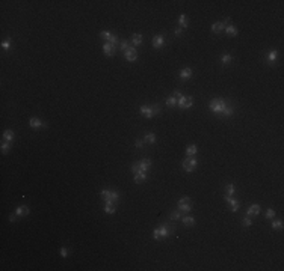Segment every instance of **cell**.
<instances>
[{
	"instance_id": "cell-24",
	"label": "cell",
	"mask_w": 284,
	"mask_h": 271,
	"mask_svg": "<svg viewBox=\"0 0 284 271\" xmlns=\"http://www.w3.org/2000/svg\"><path fill=\"white\" fill-rule=\"evenodd\" d=\"M186 152H187L189 157H193V155H195V152H197V146L195 145H189L186 148Z\"/></svg>"
},
{
	"instance_id": "cell-11",
	"label": "cell",
	"mask_w": 284,
	"mask_h": 271,
	"mask_svg": "<svg viewBox=\"0 0 284 271\" xmlns=\"http://www.w3.org/2000/svg\"><path fill=\"white\" fill-rule=\"evenodd\" d=\"M163 42H165L163 35H156L154 38H153V47H154V48H160V47L163 45Z\"/></svg>"
},
{
	"instance_id": "cell-32",
	"label": "cell",
	"mask_w": 284,
	"mask_h": 271,
	"mask_svg": "<svg viewBox=\"0 0 284 271\" xmlns=\"http://www.w3.org/2000/svg\"><path fill=\"white\" fill-rule=\"evenodd\" d=\"M231 60H233V57H231L230 54H224L222 56V63H224V65H228Z\"/></svg>"
},
{
	"instance_id": "cell-1",
	"label": "cell",
	"mask_w": 284,
	"mask_h": 271,
	"mask_svg": "<svg viewBox=\"0 0 284 271\" xmlns=\"http://www.w3.org/2000/svg\"><path fill=\"white\" fill-rule=\"evenodd\" d=\"M209 107L216 115H222V116H231L233 115V107H231L227 101H224L221 98H213L210 101Z\"/></svg>"
},
{
	"instance_id": "cell-4",
	"label": "cell",
	"mask_w": 284,
	"mask_h": 271,
	"mask_svg": "<svg viewBox=\"0 0 284 271\" xmlns=\"http://www.w3.org/2000/svg\"><path fill=\"white\" fill-rule=\"evenodd\" d=\"M177 208L181 209V211H185V212H189V211L192 209V200L189 199V197L180 199V200H178V203H177Z\"/></svg>"
},
{
	"instance_id": "cell-10",
	"label": "cell",
	"mask_w": 284,
	"mask_h": 271,
	"mask_svg": "<svg viewBox=\"0 0 284 271\" xmlns=\"http://www.w3.org/2000/svg\"><path fill=\"white\" fill-rule=\"evenodd\" d=\"M29 125L32 127V128H39V127L45 128V127H47L45 122H43V121L38 119V118H30V119H29Z\"/></svg>"
},
{
	"instance_id": "cell-8",
	"label": "cell",
	"mask_w": 284,
	"mask_h": 271,
	"mask_svg": "<svg viewBox=\"0 0 284 271\" xmlns=\"http://www.w3.org/2000/svg\"><path fill=\"white\" fill-rule=\"evenodd\" d=\"M124 56L125 59H127L129 62H133L138 59V53H136V48H133V47H130V48L127 51H124Z\"/></svg>"
},
{
	"instance_id": "cell-14",
	"label": "cell",
	"mask_w": 284,
	"mask_h": 271,
	"mask_svg": "<svg viewBox=\"0 0 284 271\" xmlns=\"http://www.w3.org/2000/svg\"><path fill=\"white\" fill-rule=\"evenodd\" d=\"M145 179H147V175H145V172L135 173V182H136V184H142Z\"/></svg>"
},
{
	"instance_id": "cell-23",
	"label": "cell",
	"mask_w": 284,
	"mask_h": 271,
	"mask_svg": "<svg viewBox=\"0 0 284 271\" xmlns=\"http://www.w3.org/2000/svg\"><path fill=\"white\" fill-rule=\"evenodd\" d=\"M131 42H133L135 45H139V44H142V35H139V33H135L133 36H131Z\"/></svg>"
},
{
	"instance_id": "cell-30",
	"label": "cell",
	"mask_w": 284,
	"mask_h": 271,
	"mask_svg": "<svg viewBox=\"0 0 284 271\" xmlns=\"http://www.w3.org/2000/svg\"><path fill=\"white\" fill-rule=\"evenodd\" d=\"M178 23H180V27H187V20H186V15H180V20H178Z\"/></svg>"
},
{
	"instance_id": "cell-15",
	"label": "cell",
	"mask_w": 284,
	"mask_h": 271,
	"mask_svg": "<svg viewBox=\"0 0 284 271\" xmlns=\"http://www.w3.org/2000/svg\"><path fill=\"white\" fill-rule=\"evenodd\" d=\"M192 77V70L191 68H185L181 72H180V78H183V80H187V78Z\"/></svg>"
},
{
	"instance_id": "cell-9",
	"label": "cell",
	"mask_w": 284,
	"mask_h": 271,
	"mask_svg": "<svg viewBox=\"0 0 284 271\" xmlns=\"http://www.w3.org/2000/svg\"><path fill=\"white\" fill-rule=\"evenodd\" d=\"M103 51H104L106 56H113L115 51H117V45L110 44V42H106V44L103 45Z\"/></svg>"
},
{
	"instance_id": "cell-2",
	"label": "cell",
	"mask_w": 284,
	"mask_h": 271,
	"mask_svg": "<svg viewBox=\"0 0 284 271\" xmlns=\"http://www.w3.org/2000/svg\"><path fill=\"white\" fill-rule=\"evenodd\" d=\"M174 231V227L169 226V225H162L159 226L157 229L153 231V238L154 240H162V238H166L171 235V232Z\"/></svg>"
},
{
	"instance_id": "cell-20",
	"label": "cell",
	"mask_w": 284,
	"mask_h": 271,
	"mask_svg": "<svg viewBox=\"0 0 284 271\" xmlns=\"http://www.w3.org/2000/svg\"><path fill=\"white\" fill-rule=\"evenodd\" d=\"M104 211L107 212V214H113L115 211V203H110V202H106V205H104Z\"/></svg>"
},
{
	"instance_id": "cell-16",
	"label": "cell",
	"mask_w": 284,
	"mask_h": 271,
	"mask_svg": "<svg viewBox=\"0 0 284 271\" xmlns=\"http://www.w3.org/2000/svg\"><path fill=\"white\" fill-rule=\"evenodd\" d=\"M15 214H17V215H27L29 214V208H27V206H18V208L17 209H15Z\"/></svg>"
},
{
	"instance_id": "cell-45",
	"label": "cell",
	"mask_w": 284,
	"mask_h": 271,
	"mask_svg": "<svg viewBox=\"0 0 284 271\" xmlns=\"http://www.w3.org/2000/svg\"><path fill=\"white\" fill-rule=\"evenodd\" d=\"M17 214H11V215H9V221H15V220H17Z\"/></svg>"
},
{
	"instance_id": "cell-39",
	"label": "cell",
	"mask_w": 284,
	"mask_h": 271,
	"mask_svg": "<svg viewBox=\"0 0 284 271\" xmlns=\"http://www.w3.org/2000/svg\"><path fill=\"white\" fill-rule=\"evenodd\" d=\"M275 217V211L273 209H267L266 211V219H273Z\"/></svg>"
},
{
	"instance_id": "cell-36",
	"label": "cell",
	"mask_w": 284,
	"mask_h": 271,
	"mask_svg": "<svg viewBox=\"0 0 284 271\" xmlns=\"http://www.w3.org/2000/svg\"><path fill=\"white\" fill-rule=\"evenodd\" d=\"M2 48L3 50H9V48H11V41H9V39L8 41H3L2 42Z\"/></svg>"
},
{
	"instance_id": "cell-46",
	"label": "cell",
	"mask_w": 284,
	"mask_h": 271,
	"mask_svg": "<svg viewBox=\"0 0 284 271\" xmlns=\"http://www.w3.org/2000/svg\"><path fill=\"white\" fill-rule=\"evenodd\" d=\"M174 97H175V98H177V99H180V98H181V97H183V95H181V93H180V92H178V90H175V92H174Z\"/></svg>"
},
{
	"instance_id": "cell-38",
	"label": "cell",
	"mask_w": 284,
	"mask_h": 271,
	"mask_svg": "<svg viewBox=\"0 0 284 271\" xmlns=\"http://www.w3.org/2000/svg\"><path fill=\"white\" fill-rule=\"evenodd\" d=\"M121 50H123V51H127L129 48H130V47H129V42L127 41H123V42H121Z\"/></svg>"
},
{
	"instance_id": "cell-35",
	"label": "cell",
	"mask_w": 284,
	"mask_h": 271,
	"mask_svg": "<svg viewBox=\"0 0 284 271\" xmlns=\"http://www.w3.org/2000/svg\"><path fill=\"white\" fill-rule=\"evenodd\" d=\"M171 219L172 220H180L181 219V214H180V211H174V212H172V214H171Z\"/></svg>"
},
{
	"instance_id": "cell-7",
	"label": "cell",
	"mask_w": 284,
	"mask_h": 271,
	"mask_svg": "<svg viewBox=\"0 0 284 271\" xmlns=\"http://www.w3.org/2000/svg\"><path fill=\"white\" fill-rule=\"evenodd\" d=\"M139 111H141V115L147 116L148 119H151L154 116V111H153V107H151V105H141Z\"/></svg>"
},
{
	"instance_id": "cell-28",
	"label": "cell",
	"mask_w": 284,
	"mask_h": 271,
	"mask_svg": "<svg viewBox=\"0 0 284 271\" xmlns=\"http://www.w3.org/2000/svg\"><path fill=\"white\" fill-rule=\"evenodd\" d=\"M9 149H11V142H3L2 143V152L3 154H8Z\"/></svg>"
},
{
	"instance_id": "cell-26",
	"label": "cell",
	"mask_w": 284,
	"mask_h": 271,
	"mask_svg": "<svg viewBox=\"0 0 284 271\" xmlns=\"http://www.w3.org/2000/svg\"><path fill=\"white\" fill-rule=\"evenodd\" d=\"M225 32H227L228 35H231V36L237 35V29H236L234 26H227V27H225Z\"/></svg>"
},
{
	"instance_id": "cell-40",
	"label": "cell",
	"mask_w": 284,
	"mask_h": 271,
	"mask_svg": "<svg viewBox=\"0 0 284 271\" xmlns=\"http://www.w3.org/2000/svg\"><path fill=\"white\" fill-rule=\"evenodd\" d=\"M107 42H110V44H113V45H117V44H118V38H117L115 35H112V36H110V39H109Z\"/></svg>"
},
{
	"instance_id": "cell-37",
	"label": "cell",
	"mask_w": 284,
	"mask_h": 271,
	"mask_svg": "<svg viewBox=\"0 0 284 271\" xmlns=\"http://www.w3.org/2000/svg\"><path fill=\"white\" fill-rule=\"evenodd\" d=\"M251 225H252V220H251V217H249V215H246L245 219H243V226H246V227H248V226H251Z\"/></svg>"
},
{
	"instance_id": "cell-42",
	"label": "cell",
	"mask_w": 284,
	"mask_h": 271,
	"mask_svg": "<svg viewBox=\"0 0 284 271\" xmlns=\"http://www.w3.org/2000/svg\"><path fill=\"white\" fill-rule=\"evenodd\" d=\"M67 254H68V250H67L65 247H62V248H61V256H62V258H67Z\"/></svg>"
},
{
	"instance_id": "cell-27",
	"label": "cell",
	"mask_w": 284,
	"mask_h": 271,
	"mask_svg": "<svg viewBox=\"0 0 284 271\" xmlns=\"http://www.w3.org/2000/svg\"><path fill=\"white\" fill-rule=\"evenodd\" d=\"M277 56H278V53L275 50H271L269 54H267V60H269V62H275L277 60Z\"/></svg>"
},
{
	"instance_id": "cell-22",
	"label": "cell",
	"mask_w": 284,
	"mask_h": 271,
	"mask_svg": "<svg viewBox=\"0 0 284 271\" xmlns=\"http://www.w3.org/2000/svg\"><path fill=\"white\" fill-rule=\"evenodd\" d=\"M178 104V99L172 95V97H169V98H166V105H169V107H174V105H177Z\"/></svg>"
},
{
	"instance_id": "cell-31",
	"label": "cell",
	"mask_w": 284,
	"mask_h": 271,
	"mask_svg": "<svg viewBox=\"0 0 284 271\" xmlns=\"http://www.w3.org/2000/svg\"><path fill=\"white\" fill-rule=\"evenodd\" d=\"M272 227H273V229H283V221L281 220L272 221Z\"/></svg>"
},
{
	"instance_id": "cell-6",
	"label": "cell",
	"mask_w": 284,
	"mask_h": 271,
	"mask_svg": "<svg viewBox=\"0 0 284 271\" xmlns=\"http://www.w3.org/2000/svg\"><path fill=\"white\" fill-rule=\"evenodd\" d=\"M192 104H193V98L192 97H183L178 99V105H180L181 109H189V107H192Z\"/></svg>"
},
{
	"instance_id": "cell-17",
	"label": "cell",
	"mask_w": 284,
	"mask_h": 271,
	"mask_svg": "<svg viewBox=\"0 0 284 271\" xmlns=\"http://www.w3.org/2000/svg\"><path fill=\"white\" fill-rule=\"evenodd\" d=\"M12 139H14V131L5 130V131H3V140H5V142H11Z\"/></svg>"
},
{
	"instance_id": "cell-21",
	"label": "cell",
	"mask_w": 284,
	"mask_h": 271,
	"mask_svg": "<svg viewBox=\"0 0 284 271\" xmlns=\"http://www.w3.org/2000/svg\"><path fill=\"white\" fill-rule=\"evenodd\" d=\"M228 203H230V206H231V211H237V209H239V206H240L239 200H236V199H233V197H231V199L228 200Z\"/></svg>"
},
{
	"instance_id": "cell-5",
	"label": "cell",
	"mask_w": 284,
	"mask_h": 271,
	"mask_svg": "<svg viewBox=\"0 0 284 271\" xmlns=\"http://www.w3.org/2000/svg\"><path fill=\"white\" fill-rule=\"evenodd\" d=\"M195 166H197V160L193 157H189L183 161V169H185L186 172H192L193 169H195Z\"/></svg>"
},
{
	"instance_id": "cell-43",
	"label": "cell",
	"mask_w": 284,
	"mask_h": 271,
	"mask_svg": "<svg viewBox=\"0 0 284 271\" xmlns=\"http://www.w3.org/2000/svg\"><path fill=\"white\" fill-rule=\"evenodd\" d=\"M174 33H175V35H177V36H180V35H181V33H183V29H181V27H180V26H178V27H177V29H175V30H174Z\"/></svg>"
},
{
	"instance_id": "cell-3",
	"label": "cell",
	"mask_w": 284,
	"mask_h": 271,
	"mask_svg": "<svg viewBox=\"0 0 284 271\" xmlns=\"http://www.w3.org/2000/svg\"><path fill=\"white\" fill-rule=\"evenodd\" d=\"M101 197L106 200V202L115 203V202H118L119 194L117 193V191H112V190H101Z\"/></svg>"
},
{
	"instance_id": "cell-34",
	"label": "cell",
	"mask_w": 284,
	"mask_h": 271,
	"mask_svg": "<svg viewBox=\"0 0 284 271\" xmlns=\"http://www.w3.org/2000/svg\"><path fill=\"white\" fill-rule=\"evenodd\" d=\"M100 36H101V38L103 39H106V42L110 39V36H112V33H110V32H106V30H104V32H101V33H100Z\"/></svg>"
},
{
	"instance_id": "cell-12",
	"label": "cell",
	"mask_w": 284,
	"mask_h": 271,
	"mask_svg": "<svg viewBox=\"0 0 284 271\" xmlns=\"http://www.w3.org/2000/svg\"><path fill=\"white\" fill-rule=\"evenodd\" d=\"M260 212V205H257V203H254V205H251L249 208H248V211H246V215H257Z\"/></svg>"
},
{
	"instance_id": "cell-19",
	"label": "cell",
	"mask_w": 284,
	"mask_h": 271,
	"mask_svg": "<svg viewBox=\"0 0 284 271\" xmlns=\"http://www.w3.org/2000/svg\"><path fill=\"white\" fill-rule=\"evenodd\" d=\"M183 225H185V226H193V225H195V219H193V217H191V215H186L185 217V219H183Z\"/></svg>"
},
{
	"instance_id": "cell-18",
	"label": "cell",
	"mask_w": 284,
	"mask_h": 271,
	"mask_svg": "<svg viewBox=\"0 0 284 271\" xmlns=\"http://www.w3.org/2000/svg\"><path fill=\"white\" fill-rule=\"evenodd\" d=\"M212 30L216 32V33H219V32L225 30V24L224 23H215V24H212Z\"/></svg>"
},
{
	"instance_id": "cell-41",
	"label": "cell",
	"mask_w": 284,
	"mask_h": 271,
	"mask_svg": "<svg viewBox=\"0 0 284 271\" xmlns=\"http://www.w3.org/2000/svg\"><path fill=\"white\" fill-rule=\"evenodd\" d=\"M151 107H153L154 115H159V113H160V105H159V104H154V105H151Z\"/></svg>"
},
{
	"instance_id": "cell-33",
	"label": "cell",
	"mask_w": 284,
	"mask_h": 271,
	"mask_svg": "<svg viewBox=\"0 0 284 271\" xmlns=\"http://www.w3.org/2000/svg\"><path fill=\"white\" fill-rule=\"evenodd\" d=\"M131 172H133V173H139L141 172L139 163H133V164H131Z\"/></svg>"
},
{
	"instance_id": "cell-44",
	"label": "cell",
	"mask_w": 284,
	"mask_h": 271,
	"mask_svg": "<svg viewBox=\"0 0 284 271\" xmlns=\"http://www.w3.org/2000/svg\"><path fill=\"white\" fill-rule=\"evenodd\" d=\"M135 145H136V148H142V146H144V142H142V140H136Z\"/></svg>"
},
{
	"instance_id": "cell-29",
	"label": "cell",
	"mask_w": 284,
	"mask_h": 271,
	"mask_svg": "<svg viewBox=\"0 0 284 271\" xmlns=\"http://www.w3.org/2000/svg\"><path fill=\"white\" fill-rule=\"evenodd\" d=\"M225 194H228V196L234 194V185L233 184H227V187H225Z\"/></svg>"
},
{
	"instance_id": "cell-13",
	"label": "cell",
	"mask_w": 284,
	"mask_h": 271,
	"mask_svg": "<svg viewBox=\"0 0 284 271\" xmlns=\"http://www.w3.org/2000/svg\"><path fill=\"white\" fill-rule=\"evenodd\" d=\"M139 166H141V172H147L151 167V161L148 160V158H144V160L139 163Z\"/></svg>"
},
{
	"instance_id": "cell-25",
	"label": "cell",
	"mask_w": 284,
	"mask_h": 271,
	"mask_svg": "<svg viewBox=\"0 0 284 271\" xmlns=\"http://www.w3.org/2000/svg\"><path fill=\"white\" fill-rule=\"evenodd\" d=\"M145 142L150 143V145H153V143L156 142V136L153 134V133H148V134H145Z\"/></svg>"
}]
</instances>
